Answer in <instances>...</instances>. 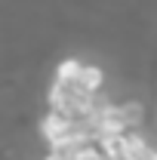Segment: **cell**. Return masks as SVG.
Returning a JSON list of instances; mask_svg holds the SVG:
<instances>
[{
  "mask_svg": "<svg viewBox=\"0 0 157 160\" xmlns=\"http://www.w3.org/2000/svg\"><path fill=\"white\" fill-rule=\"evenodd\" d=\"M40 136L49 145V151H71L80 142L96 139L89 120H74L59 114V111H46V117L40 120Z\"/></svg>",
  "mask_w": 157,
  "mask_h": 160,
  "instance_id": "obj_1",
  "label": "cell"
},
{
  "mask_svg": "<svg viewBox=\"0 0 157 160\" xmlns=\"http://www.w3.org/2000/svg\"><path fill=\"white\" fill-rule=\"evenodd\" d=\"M102 105L105 102L99 99V96L80 89L77 83H59V80H53V86H49V111H59L65 117L89 120Z\"/></svg>",
  "mask_w": 157,
  "mask_h": 160,
  "instance_id": "obj_2",
  "label": "cell"
},
{
  "mask_svg": "<svg viewBox=\"0 0 157 160\" xmlns=\"http://www.w3.org/2000/svg\"><path fill=\"white\" fill-rule=\"evenodd\" d=\"M68 154V160H111L108 157V151H105V145L96 139L89 142H80V145H74L71 151H65Z\"/></svg>",
  "mask_w": 157,
  "mask_h": 160,
  "instance_id": "obj_3",
  "label": "cell"
},
{
  "mask_svg": "<svg viewBox=\"0 0 157 160\" xmlns=\"http://www.w3.org/2000/svg\"><path fill=\"white\" fill-rule=\"evenodd\" d=\"M102 83H105V71H102L99 65H86V62H83L80 77H77V86H80V89H86V92H93V96H99Z\"/></svg>",
  "mask_w": 157,
  "mask_h": 160,
  "instance_id": "obj_4",
  "label": "cell"
},
{
  "mask_svg": "<svg viewBox=\"0 0 157 160\" xmlns=\"http://www.w3.org/2000/svg\"><path fill=\"white\" fill-rule=\"evenodd\" d=\"M80 68H83V62H80V59H65V62H59L56 77H53V80H59V83H77Z\"/></svg>",
  "mask_w": 157,
  "mask_h": 160,
  "instance_id": "obj_5",
  "label": "cell"
}]
</instances>
